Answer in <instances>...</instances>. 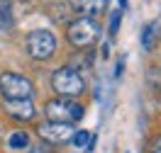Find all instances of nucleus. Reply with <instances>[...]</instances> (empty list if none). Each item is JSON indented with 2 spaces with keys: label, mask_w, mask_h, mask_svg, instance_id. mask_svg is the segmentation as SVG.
<instances>
[{
  "label": "nucleus",
  "mask_w": 161,
  "mask_h": 153,
  "mask_svg": "<svg viewBox=\"0 0 161 153\" xmlns=\"http://www.w3.org/2000/svg\"><path fill=\"white\" fill-rule=\"evenodd\" d=\"M51 90L56 92L59 97H71V100H76V97L83 95V90H86L83 73L76 71L73 66H64L59 71H54V75H51Z\"/></svg>",
  "instance_id": "nucleus-1"
},
{
  "label": "nucleus",
  "mask_w": 161,
  "mask_h": 153,
  "mask_svg": "<svg viewBox=\"0 0 161 153\" xmlns=\"http://www.w3.org/2000/svg\"><path fill=\"white\" fill-rule=\"evenodd\" d=\"M100 39V24L93 17H78L66 27V41L76 49H88Z\"/></svg>",
  "instance_id": "nucleus-2"
},
{
  "label": "nucleus",
  "mask_w": 161,
  "mask_h": 153,
  "mask_svg": "<svg viewBox=\"0 0 161 153\" xmlns=\"http://www.w3.org/2000/svg\"><path fill=\"white\" fill-rule=\"evenodd\" d=\"M44 114L49 122L56 124H73L83 119V105L71 97H54V100L47 102L44 107Z\"/></svg>",
  "instance_id": "nucleus-3"
},
{
  "label": "nucleus",
  "mask_w": 161,
  "mask_h": 153,
  "mask_svg": "<svg viewBox=\"0 0 161 153\" xmlns=\"http://www.w3.org/2000/svg\"><path fill=\"white\" fill-rule=\"evenodd\" d=\"M0 95H3V100H32L34 85L27 75L3 73L0 75Z\"/></svg>",
  "instance_id": "nucleus-4"
},
{
  "label": "nucleus",
  "mask_w": 161,
  "mask_h": 153,
  "mask_svg": "<svg viewBox=\"0 0 161 153\" xmlns=\"http://www.w3.org/2000/svg\"><path fill=\"white\" fill-rule=\"evenodd\" d=\"M27 51H30L32 59L47 61V59L54 56V51H56V37H54L49 29L30 32V37H27Z\"/></svg>",
  "instance_id": "nucleus-5"
},
{
  "label": "nucleus",
  "mask_w": 161,
  "mask_h": 153,
  "mask_svg": "<svg viewBox=\"0 0 161 153\" xmlns=\"http://www.w3.org/2000/svg\"><path fill=\"white\" fill-rule=\"evenodd\" d=\"M39 139L47 143H69L73 139V126L71 124H56L44 122L39 126Z\"/></svg>",
  "instance_id": "nucleus-6"
},
{
  "label": "nucleus",
  "mask_w": 161,
  "mask_h": 153,
  "mask_svg": "<svg viewBox=\"0 0 161 153\" xmlns=\"http://www.w3.org/2000/svg\"><path fill=\"white\" fill-rule=\"evenodd\" d=\"M3 107H5V112L10 114L12 119H17V122H30L32 117H34V105H32V100H3Z\"/></svg>",
  "instance_id": "nucleus-7"
},
{
  "label": "nucleus",
  "mask_w": 161,
  "mask_h": 153,
  "mask_svg": "<svg viewBox=\"0 0 161 153\" xmlns=\"http://www.w3.org/2000/svg\"><path fill=\"white\" fill-rule=\"evenodd\" d=\"M73 12H78L80 17H95L105 10L108 0H69Z\"/></svg>",
  "instance_id": "nucleus-8"
},
{
  "label": "nucleus",
  "mask_w": 161,
  "mask_h": 153,
  "mask_svg": "<svg viewBox=\"0 0 161 153\" xmlns=\"http://www.w3.org/2000/svg\"><path fill=\"white\" fill-rule=\"evenodd\" d=\"M159 34H161V27H159V22H147L144 27H142V46L147 51H151L154 46H156V41H159Z\"/></svg>",
  "instance_id": "nucleus-9"
},
{
  "label": "nucleus",
  "mask_w": 161,
  "mask_h": 153,
  "mask_svg": "<svg viewBox=\"0 0 161 153\" xmlns=\"http://www.w3.org/2000/svg\"><path fill=\"white\" fill-rule=\"evenodd\" d=\"M15 15H12V3L10 0H0V29H12Z\"/></svg>",
  "instance_id": "nucleus-10"
},
{
  "label": "nucleus",
  "mask_w": 161,
  "mask_h": 153,
  "mask_svg": "<svg viewBox=\"0 0 161 153\" xmlns=\"http://www.w3.org/2000/svg\"><path fill=\"white\" fill-rule=\"evenodd\" d=\"M8 146H10L12 151H25L30 146V134L27 131H12L10 139H8Z\"/></svg>",
  "instance_id": "nucleus-11"
},
{
  "label": "nucleus",
  "mask_w": 161,
  "mask_h": 153,
  "mask_svg": "<svg viewBox=\"0 0 161 153\" xmlns=\"http://www.w3.org/2000/svg\"><path fill=\"white\" fill-rule=\"evenodd\" d=\"M91 136L93 134L91 131H86V129H80V131H73V139H71V141L76 143V146H88V141H91Z\"/></svg>",
  "instance_id": "nucleus-12"
},
{
  "label": "nucleus",
  "mask_w": 161,
  "mask_h": 153,
  "mask_svg": "<svg viewBox=\"0 0 161 153\" xmlns=\"http://www.w3.org/2000/svg\"><path fill=\"white\" fill-rule=\"evenodd\" d=\"M120 24H122V10H115V12H112V17H110V27H108L110 37H115V34H117Z\"/></svg>",
  "instance_id": "nucleus-13"
},
{
  "label": "nucleus",
  "mask_w": 161,
  "mask_h": 153,
  "mask_svg": "<svg viewBox=\"0 0 161 153\" xmlns=\"http://www.w3.org/2000/svg\"><path fill=\"white\" fill-rule=\"evenodd\" d=\"M122 71H125V61H120V63H117V68H115V75L120 78V75H122Z\"/></svg>",
  "instance_id": "nucleus-14"
},
{
  "label": "nucleus",
  "mask_w": 161,
  "mask_h": 153,
  "mask_svg": "<svg viewBox=\"0 0 161 153\" xmlns=\"http://www.w3.org/2000/svg\"><path fill=\"white\" fill-rule=\"evenodd\" d=\"M151 153H161V139H156V141H154V148H151Z\"/></svg>",
  "instance_id": "nucleus-15"
},
{
  "label": "nucleus",
  "mask_w": 161,
  "mask_h": 153,
  "mask_svg": "<svg viewBox=\"0 0 161 153\" xmlns=\"http://www.w3.org/2000/svg\"><path fill=\"white\" fill-rule=\"evenodd\" d=\"M125 5H127V0H120V8H125Z\"/></svg>",
  "instance_id": "nucleus-16"
}]
</instances>
